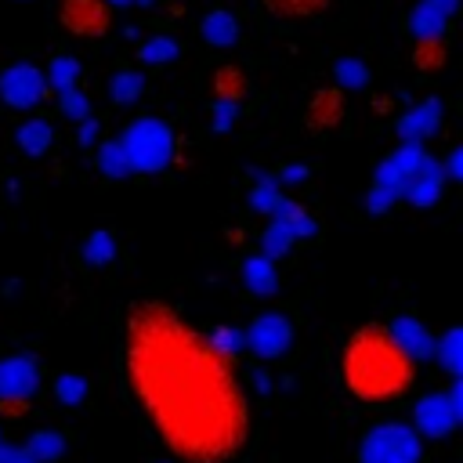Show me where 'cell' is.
Returning <instances> with one entry per match:
<instances>
[{
	"mask_svg": "<svg viewBox=\"0 0 463 463\" xmlns=\"http://www.w3.org/2000/svg\"><path fill=\"white\" fill-rule=\"evenodd\" d=\"M123 373L159 441L188 463H224L250 434V405L232 358L181 311L141 300L123 326Z\"/></svg>",
	"mask_w": 463,
	"mask_h": 463,
	"instance_id": "cell-1",
	"label": "cell"
},
{
	"mask_svg": "<svg viewBox=\"0 0 463 463\" xmlns=\"http://www.w3.org/2000/svg\"><path fill=\"white\" fill-rule=\"evenodd\" d=\"M340 376L358 402H394L412 387L416 365L387 326H362L344 344Z\"/></svg>",
	"mask_w": 463,
	"mask_h": 463,
	"instance_id": "cell-2",
	"label": "cell"
},
{
	"mask_svg": "<svg viewBox=\"0 0 463 463\" xmlns=\"http://www.w3.org/2000/svg\"><path fill=\"white\" fill-rule=\"evenodd\" d=\"M119 148L127 156L130 174H156L174 159V134H170V127L163 119L145 116V119H134L123 130Z\"/></svg>",
	"mask_w": 463,
	"mask_h": 463,
	"instance_id": "cell-3",
	"label": "cell"
},
{
	"mask_svg": "<svg viewBox=\"0 0 463 463\" xmlns=\"http://www.w3.org/2000/svg\"><path fill=\"white\" fill-rule=\"evenodd\" d=\"M420 434L409 423L387 420L365 430L358 445V463H420Z\"/></svg>",
	"mask_w": 463,
	"mask_h": 463,
	"instance_id": "cell-4",
	"label": "cell"
},
{
	"mask_svg": "<svg viewBox=\"0 0 463 463\" xmlns=\"http://www.w3.org/2000/svg\"><path fill=\"white\" fill-rule=\"evenodd\" d=\"M459 416H463V391H459V380H456L449 394L420 398V405H416V434L445 438L459 423Z\"/></svg>",
	"mask_w": 463,
	"mask_h": 463,
	"instance_id": "cell-5",
	"label": "cell"
},
{
	"mask_svg": "<svg viewBox=\"0 0 463 463\" xmlns=\"http://www.w3.org/2000/svg\"><path fill=\"white\" fill-rule=\"evenodd\" d=\"M58 22L69 36L98 40L112 25V4H105V0H61Z\"/></svg>",
	"mask_w": 463,
	"mask_h": 463,
	"instance_id": "cell-6",
	"label": "cell"
},
{
	"mask_svg": "<svg viewBox=\"0 0 463 463\" xmlns=\"http://www.w3.org/2000/svg\"><path fill=\"white\" fill-rule=\"evenodd\" d=\"M43 94H47V80H43V72L36 65L14 61L11 69L0 72V98L11 109H33Z\"/></svg>",
	"mask_w": 463,
	"mask_h": 463,
	"instance_id": "cell-7",
	"label": "cell"
},
{
	"mask_svg": "<svg viewBox=\"0 0 463 463\" xmlns=\"http://www.w3.org/2000/svg\"><path fill=\"white\" fill-rule=\"evenodd\" d=\"M242 340H246V347H250L253 354H260V358H279V354L289 347V340H293V326H289L286 315L268 311V315H257V318L250 322V329L242 333Z\"/></svg>",
	"mask_w": 463,
	"mask_h": 463,
	"instance_id": "cell-8",
	"label": "cell"
},
{
	"mask_svg": "<svg viewBox=\"0 0 463 463\" xmlns=\"http://www.w3.org/2000/svg\"><path fill=\"white\" fill-rule=\"evenodd\" d=\"M40 387V365L29 354L0 358V402H29Z\"/></svg>",
	"mask_w": 463,
	"mask_h": 463,
	"instance_id": "cell-9",
	"label": "cell"
},
{
	"mask_svg": "<svg viewBox=\"0 0 463 463\" xmlns=\"http://www.w3.org/2000/svg\"><path fill=\"white\" fill-rule=\"evenodd\" d=\"M347 116V101H344V87H318L304 109V123L311 134H329L344 123Z\"/></svg>",
	"mask_w": 463,
	"mask_h": 463,
	"instance_id": "cell-10",
	"label": "cell"
},
{
	"mask_svg": "<svg viewBox=\"0 0 463 463\" xmlns=\"http://www.w3.org/2000/svg\"><path fill=\"white\" fill-rule=\"evenodd\" d=\"M438 123H441V101L438 98H427V101H420L416 109H409L398 119V137L405 145H420L423 137H430L438 130Z\"/></svg>",
	"mask_w": 463,
	"mask_h": 463,
	"instance_id": "cell-11",
	"label": "cell"
},
{
	"mask_svg": "<svg viewBox=\"0 0 463 463\" xmlns=\"http://www.w3.org/2000/svg\"><path fill=\"white\" fill-rule=\"evenodd\" d=\"M391 329V336L402 344V351L416 362V358H430L434 354V336L412 318V315H402V318H394V326H387Z\"/></svg>",
	"mask_w": 463,
	"mask_h": 463,
	"instance_id": "cell-12",
	"label": "cell"
},
{
	"mask_svg": "<svg viewBox=\"0 0 463 463\" xmlns=\"http://www.w3.org/2000/svg\"><path fill=\"white\" fill-rule=\"evenodd\" d=\"M242 282H246V289L257 293V297L275 293V282H279V275H275V260L264 257V253L250 257V260L242 264Z\"/></svg>",
	"mask_w": 463,
	"mask_h": 463,
	"instance_id": "cell-13",
	"label": "cell"
},
{
	"mask_svg": "<svg viewBox=\"0 0 463 463\" xmlns=\"http://www.w3.org/2000/svg\"><path fill=\"white\" fill-rule=\"evenodd\" d=\"M260 7L271 14V18H282V22H304V18H318L329 0H260Z\"/></svg>",
	"mask_w": 463,
	"mask_h": 463,
	"instance_id": "cell-14",
	"label": "cell"
},
{
	"mask_svg": "<svg viewBox=\"0 0 463 463\" xmlns=\"http://www.w3.org/2000/svg\"><path fill=\"white\" fill-rule=\"evenodd\" d=\"M445 25H449V14L441 7H434L430 0H420L409 11V33L412 36H441Z\"/></svg>",
	"mask_w": 463,
	"mask_h": 463,
	"instance_id": "cell-15",
	"label": "cell"
},
{
	"mask_svg": "<svg viewBox=\"0 0 463 463\" xmlns=\"http://www.w3.org/2000/svg\"><path fill=\"white\" fill-rule=\"evenodd\" d=\"M203 40L213 43V47H228V43L239 40V22L228 11H210L203 18Z\"/></svg>",
	"mask_w": 463,
	"mask_h": 463,
	"instance_id": "cell-16",
	"label": "cell"
},
{
	"mask_svg": "<svg viewBox=\"0 0 463 463\" xmlns=\"http://www.w3.org/2000/svg\"><path fill=\"white\" fill-rule=\"evenodd\" d=\"M210 87H213V94L221 101H239L246 94V72L239 65H217Z\"/></svg>",
	"mask_w": 463,
	"mask_h": 463,
	"instance_id": "cell-17",
	"label": "cell"
},
{
	"mask_svg": "<svg viewBox=\"0 0 463 463\" xmlns=\"http://www.w3.org/2000/svg\"><path fill=\"white\" fill-rule=\"evenodd\" d=\"M18 148L25 152V156H40V152H47V145H51V123L47 119H25L22 127H18Z\"/></svg>",
	"mask_w": 463,
	"mask_h": 463,
	"instance_id": "cell-18",
	"label": "cell"
},
{
	"mask_svg": "<svg viewBox=\"0 0 463 463\" xmlns=\"http://www.w3.org/2000/svg\"><path fill=\"white\" fill-rule=\"evenodd\" d=\"M412 65L420 72H438L445 65V43H441V36H416Z\"/></svg>",
	"mask_w": 463,
	"mask_h": 463,
	"instance_id": "cell-19",
	"label": "cell"
},
{
	"mask_svg": "<svg viewBox=\"0 0 463 463\" xmlns=\"http://www.w3.org/2000/svg\"><path fill=\"white\" fill-rule=\"evenodd\" d=\"M141 87H145V76H141L137 69H123V72H116V76L109 80V98H112L116 105H130V101L141 94Z\"/></svg>",
	"mask_w": 463,
	"mask_h": 463,
	"instance_id": "cell-20",
	"label": "cell"
},
{
	"mask_svg": "<svg viewBox=\"0 0 463 463\" xmlns=\"http://www.w3.org/2000/svg\"><path fill=\"white\" fill-rule=\"evenodd\" d=\"M25 452H29L36 463H51V459H58V456L65 452V438H61L58 430H36V434L29 438Z\"/></svg>",
	"mask_w": 463,
	"mask_h": 463,
	"instance_id": "cell-21",
	"label": "cell"
},
{
	"mask_svg": "<svg viewBox=\"0 0 463 463\" xmlns=\"http://www.w3.org/2000/svg\"><path fill=\"white\" fill-rule=\"evenodd\" d=\"M289 246H293V232H289V224H286V221H279V217H275V221L268 224V232L260 235V253L275 260V257L289 253Z\"/></svg>",
	"mask_w": 463,
	"mask_h": 463,
	"instance_id": "cell-22",
	"label": "cell"
},
{
	"mask_svg": "<svg viewBox=\"0 0 463 463\" xmlns=\"http://www.w3.org/2000/svg\"><path fill=\"white\" fill-rule=\"evenodd\" d=\"M177 54H181V47H177V40H170V36H152V40L141 43V61H145V65H166V61H174Z\"/></svg>",
	"mask_w": 463,
	"mask_h": 463,
	"instance_id": "cell-23",
	"label": "cell"
},
{
	"mask_svg": "<svg viewBox=\"0 0 463 463\" xmlns=\"http://www.w3.org/2000/svg\"><path fill=\"white\" fill-rule=\"evenodd\" d=\"M98 166H101L105 177H127V174H130L119 141H101V145H98Z\"/></svg>",
	"mask_w": 463,
	"mask_h": 463,
	"instance_id": "cell-24",
	"label": "cell"
},
{
	"mask_svg": "<svg viewBox=\"0 0 463 463\" xmlns=\"http://www.w3.org/2000/svg\"><path fill=\"white\" fill-rule=\"evenodd\" d=\"M76 76H80V65H76L72 58H54V61L47 65V72H43V80H47V87H54V90H65V87H76Z\"/></svg>",
	"mask_w": 463,
	"mask_h": 463,
	"instance_id": "cell-25",
	"label": "cell"
},
{
	"mask_svg": "<svg viewBox=\"0 0 463 463\" xmlns=\"http://www.w3.org/2000/svg\"><path fill=\"white\" fill-rule=\"evenodd\" d=\"M369 83V69L358 61V58H340L336 61V87H347V90H358Z\"/></svg>",
	"mask_w": 463,
	"mask_h": 463,
	"instance_id": "cell-26",
	"label": "cell"
},
{
	"mask_svg": "<svg viewBox=\"0 0 463 463\" xmlns=\"http://www.w3.org/2000/svg\"><path fill=\"white\" fill-rule=\"evenodd\" d=\"M459 329H449L441 340H434V358H441V365L452 373V376H459Z\"/></svg>",
	"mask_w": 463,
	"mask_h": 463,
	"instance_id": "cell-27",
	"label": "cell"
},
{
	"mask_svg": "<svg viewBox=\"0 0 463 463\" xmlns=\"http://www.w3.org/2000/svg\"><path fill=\"white\" fill-rule=\"evenodd\" d=\"M83 257H87L90 264H109V260L116 257V239H112L109 232H94V235L87 239V246H83Z\"/></svg>",
	"mask_w": 463,
	"mask_h": 463,
	"instance_id": "cell-28",
	"label": "cell"
},
{
	"mask_svg": "<svg viewBox=\"0 0 463 463\" xmlns=\"http://www.w3.org/2000/svg\"><path fill=\"white\" fill-rule=\"evenodd\" d=\"M58 105H61V112L69 116V119H83V116H90V101H87V94L80 90V87H65V90H58Z\"/></svg>",
	"mask_w": 463,
	"mask_h": 463,
	"instance_id": "cell-29",
	"label": "cell"
},
{
	"mask_svg": "<svg viewBox=\"0 0 463 463\" xmlns=\"http://www.w3.org/2000/svg\"><path fill=\"white\" fill-rule=\"evenodd\" d=\"M54 394H58L65 405H80V402L87 398V380H83V376H76V373H65V376H58Z\"/></svg>",
	"mask_w": 463,
	"mask_h": 463,
	"instance_id": "cell-30",
	"label": "cell"
},
{
	"mask_svg": "<svg viewBox=\"0 0 463 463\" xmlns=\"http://www.w3.org/2000/svg\"><path fill=\"white\" fill-rule=\"evenodd\" d=\"M210 344H213L221 354H235L239 347H246L242 329H232V326H217V329L210 333Z\"/></svg>",
	"mask_w": 463,
	"mask_h": 463,
	"instance_id": "cell-31",
	"label": "cell"
},
{
	"mask_svg": "<svg viewBox=\"0 0 463 463\" xmlns=\"http://www.w3.org/2000/svg\"><path fill=\"white\" fill-rule=\"evenodd\" d=\"M275 203H279V181H260V184L253 188V210L271 213Z\"/></svg>",
	"mask_w": 463,
	"mask_h": 463,
	"instance_id": "cell-32",
	"label": "cell"
},
{
	"mask_svg": "<svg viewBox=\"0 0 463 463\" xmlns=\"http://www.w3.org/2000/svg\"><path fill=\"white\" fill-rule=\"evenodd\" d=\"M232 123H235V101H221V98H217V101H213V127H217V130H228Z\"/></svg>",
	"mask_w": 463,
	"mask_h": 463,
	"instance_id": "cell-33",
	"label": "cell"
},
{
	"mask_svg": "<svg viewBox=\"0 0 463 463\" xmlns=\"http://www.w3.org/2000/svg\"><path fill=\"white\" fill-rule=\"evenodd\" d=\"M80 141H83V145H94V141H98V119H94V116H83V119H80Z\"/></svg>",
	"mask_w": 463,
	"mask_h": 463,
	"instance_id": "cell-34",
	"label": "cell"
},
{
	"mask_svg": "<svg viewBox=\"0 0 463 463\" xmlns=\"http://www.w3.org/2000/svg\"><path fill=\"white\" fill-rule=\"evenodd\" d=\"M279 181H286V184H297V181H304V166H282Z\"/></svg>",
	"mask_w": 463,
	"mask_h": 463,
	"instance_id": "cell-35",
	"label": "cell"
},
{
	"mask_svg": "<svg viewBox=\"0 0 463 463\" xmlns=\"http://www.w3.org/2000/svg\"><path fill=\"white\" fill-rule=\"evenodd\" d=\"M430 4H434V7H441L445 14H452V11H456V0H430Z\"/></svg>",
	"mask_w": 463,
	"mask_h": 463,
	"instance_id": "cell-36",
	"label": "cell"
},
{
	"mask_svg": "<svg viewBox=\"0 0 463 463\" xmlns=\"http://www.w3.org/2000/svg\"><path fill=\"white\" fill-rule=\"evenodd\" d=\"M105 4H116V7H127V4H134V0H105Z\"/></svg>",
	"mask_w": 463,
	"mask_h": 463,
	"instance_id": "cell-37",
	"label": "cell"
},
{
	"mask_svg": "<svg viewBox=\"0 0 463 463\" xmlns=\"http://www.w3.org/2000/svg\"><path fill=\"white\" fill-rule=\"evenodd\" d=\"M137 4H156V0H137Z\"/></svg>",
	"mask_w": 463,
	"mask_h": 463,
	"instance_id": "cell-38",
	"label": "cell"
}]
</instances>
